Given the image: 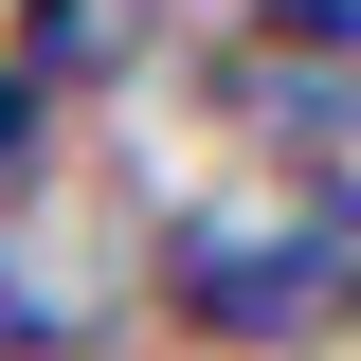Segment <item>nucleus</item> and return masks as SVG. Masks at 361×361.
Masks as SVG:
<instances>
[{
    "mask_svg": "<svg viewBox=\"0 0 361 361\" xmlns=\"http://www.w3.org/2000/svg\"><path fill=\"white\" fill-rule=\"evenodd\" d=\"M145 289H163L180 325H217V343H289V325L343 307V217H180L163 253H145Z\"/></svg>",
    "mask_w": 361,
    "mask_h": 361,
    "instance_id": "nucleus-1",
    "label": "nucleus"
},
{
    "mask_svg": "<svg viewBox=\"0 0 361 361\" xmlns=\"http://www.w3.org/2000/svg\"><path fill=\"white\" fill-rule=\"evenodd\" d=\"M145 18H163V0H18V18H0V73L37 90H127L145 73Z\"/></svg>",
    "mask_w": 361,
    "mask_h": 361,
    "instance_id": "nucleus-2",
    "label": "nucleus"
},
{
    "mask_svg": "<svg viewBox=\"0 0 361 361\" xmlns=\"http://www.w3.org/2000/svg\"><path fill=\"white\" fill-rule=\"evenodd\" d=\"M18 163H37V90L0 73V180H18Z\"/></svg>",
    "mask_w": 361,
    "mask_h": 361,
    "instance_id": "nucleus-3",
    "label": "nucleus"
},
{
    "mask_svg": "<svg viewBox=\"0 0 361 361\" xmlns=\"http://www.w3.org/2000/svg\"><path fill=\"white\" fill-rule=\"evenodd\" d=\"M54 325H37V289H18V271H0V361H37Z\"/></svg>",
    "mask_w": 361,
    "mask_h": 361,
    "instance_id": "nucleus-4",
    "label": "nucleus"
}]
</instances>
